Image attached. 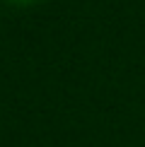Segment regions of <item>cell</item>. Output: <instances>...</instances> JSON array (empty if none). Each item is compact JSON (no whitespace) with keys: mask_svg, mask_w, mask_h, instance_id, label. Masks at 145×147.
<instances>
[{"mask_svg":"<svg viewBox=\"0 0 145 147\" xmlns=\"http://www.w3.org/2000/svg\"><path fill=\"white\" fill-rule=\"evenodd\" d=\"M7 5H15V7H34V5L44 3V0H5Z\"/></svg>","mask_w":145,"mask_h":147,"instance_id":"6da1fadb","label":"cell"}]
</instances>
